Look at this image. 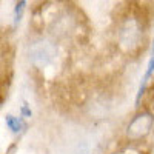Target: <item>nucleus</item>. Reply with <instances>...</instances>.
<instances>
[{"label": "nucleus", "mask_w": 154, "mask_h": 154, "mask_svg": "<svg viewBox=\"0 0 154 154\" xmlns=\"http://www.w3.org/2000/svg\"><path fill=\"white\" fill-rule=\"evenodd\" d=\"M5 122H6V125L9 126V130H11L12 133H19V131L22 130V122H20V119L14 117V116H6Z\"/></svg>", "instance_id": "obj_1"}, {"label": "nucleus", "mask_w": 154, "mask_h": 154, "mask_svg": "<svg viewBox=\"0 0 154 154\" xmlns=\"http://www.w3.org/2000/svg\"><path fill=\"white\" fill-rule=\"evenodd\" d=\"M23 6H25V2H20V3H17V8H16V22H19V20H20V17H22V11H23Z\"/></svg>", "instance_id": "obj_2"}, {"label": "nucleus", "mask_w": 154, "mask_h": 154, "mask_svg": "<svg viewBox=\"0 0 154 154\" xmlns=\"http://www.w3.org/2000/svg\"><path fill=\"white\" fill-rule=\"evenodd\" d=\"M152 51H154V48H152Z\"/></svg>", "instance_id": "obj_3"}]
</instances>
